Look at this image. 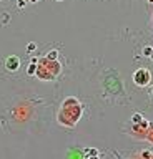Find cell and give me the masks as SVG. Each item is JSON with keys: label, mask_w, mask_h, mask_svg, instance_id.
Listing matches in <instances>:
<instances>
[{"label": "cell", "mask_w": 153, "mask_h": 159, "mask_svg": "<svg viewBox=\"0 0 153 159\" xmlns=\"http://www.w3.org/2000/svg\"><path fill=\"white\" fill-rule=\"evenodd\" d=\"M7 68H9V70H17L18 68V58L12 56V58L7 60Z\"/></svg>", "instance_id": "2"}, {"label": "cell", "mask_w": 153, "mask_h": 159, "mask_svg": "<svg viewBox=\"0 0 153 159\" xmlns=\"http://www.w3.org/2000/svg\"><path fill=\"white\" fill-rule=\"evenodd\" d=\"M148 80H150V73H148L147 70H138L135 73V83L140 86H145L148 83Z\"/></svg>", "instance_id": "1"}]
</instances>
